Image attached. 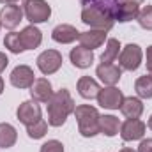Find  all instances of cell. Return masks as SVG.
Wrapping results in <instances>:
<instances>
[{"label":"cell","mask_w":152,"mask_h":152,"mask_svg":"<svg viewBox=\"0 0 152 152\" xmlns=\"http://www.w3.org/2000/svg\"><path fill=\"white\" fill-rule=\"evenodd\" d=\"M120 50H122V46H120L118 39H115V37L108 39L104 53L101 55V64H113L115 60L118 58V55H120Z\"/></svg>","instance_id":"cb8c5ba5"},{"label":"cell","mask_w":152,"mask_h":152,"mask_svg":"<svg viewBox=\"0 0 152 152\" xmlns=\"http://www.w3.org/2000/svg\"><path fill=\"white\" fill-rule=\"evenodd\" d=\"M4 46H5L11 53H14V55H20V53L25 51L23 42H21V37H20V32H9V34L5 36V39H4Z\"/></svg>","instance_id":"484cf974"},{"label":"cell","mask_w":152,"mask_h":152,"mask_svg":"<svg viewBox=\"0 0 152 152\" xmlns=\"http://www.w3.org/2000/svg\"><path fill=\"white\" fill-rule=\"evenodd\" d=\"M16 117L21 124L25 126H30L34 122H37L41 118V106L37 104V101L30 99V101H23L18 110H16Z\"/></svg>","instance_id":"8fae6325"},{"label":"cell","mask_w":152,"mask_h":152,"mask_svg":"<svg viewBox=\"0 0 152 152\" xmlns=\"http://www.w3.org/2000/svg\"><path fill=\"white\" fill-rule=\"evenodd\" d=\"M39 152H64V145L58 140H48V142H44L41 145Z\"/></svg>","instance_id":"f1b7e54d"},{"label":"cell","mask_w":152,"mask_h":152,"mask_svg":"<svg viewBox=\"0 0 152 152\" xmlns=\"http://www.w3.org/2000/svg\"><path fill=\"white\" fill-rule=\"evenodd\" d=\"M0 4H5V5L7 4H16V5H21L23 7L27 4V0H0Z\"/></svg>","instance_id":"d6a6232c"},{"label":"cell","mask_w":152,"mask_h":152,"mask_svg":"<svg viewBox=\"0 0 152 152\" xmlns=\"http://www.w3.org/2000/svg\"><path fill=\"white\" fill-rule=\"evenodd\" d=\"M140 14V5L138 4H133V2H122L117 14H115V21L118 23H127V21H133L136 20Z\"/></svg>","instance_id":"44dd1931"},{"label":"cell","mask_w":152,"mask_h":152,"mask_svg":"<svg viewBox=\"0 0 152 152\" xmlns=\"http://www.w3.org/2000/svg\"><path fill=\"white\" fill-rule=\"evenodd\" d=\"M78 41H80V46H83V48L94 51L96 48L103 46L104 41H108V39H106V30L90 28V30H87V32H80Z\"/></svg>","instance_id":"4fadbf2b"},{"label":"cell","mask_w":152,"mask_h":152,"mask_svg":"<svg viewBox=\"0 0 152 152\" xmlns=\"http://www.w3.org/2000/svg\"><path fill=\"white\" fill-rule=\"evenodd\" d=\"M120 112L127 118H140V115L143 113V103L140 97H124L122 104H120Z\"/></svg>","instance_id":"d6986e66"},{"label":"cell","mask_w":152,"mask_h":152,"mask_svg":"<svg viewBox=\"0 0 152 152\" xmlns=\"http://www.w3.org/2000/svg\"><path fill=\"white\" fill-rule=\"evenodd\" d=\"M73 115L78 122V131L83 138H92L99 134V112L96 106L90 104H78Z\"/></svg>","instance_id":"7a4b0ae2"},{"label":"cell","mask_w":152,"mask_h":152,"mask_svg":"<svg viewBox=\"0 0 152 152\" xmlns=\"http://www.w3.org/2000/svg\"><path fill=\"white\" fill-rule=\"evenodd\" d=\"M118 131H120V120L115 115H101L99 117V133L112 138L115 134H118Z\"/></svg>","instance_id":"7402d4cb"},{"label":"cell","mask_w":152,"mask_h":152,"mask_svg":"<svg viewBox=\"0 0 152 152\" xmlns=\"http://www.w3.org/2000/svg\"><path fill=\"white\" fill-rule=\"evenodd\" d=\"M124 2H133V4H138V5H140V4L145 2V0H124Z\"/></svg>","instance_id":"d590c367"},{"label":"cell","mask_w":152,"mask_h":152,"mask_svg":"<svg viewBox=\"0 0 152 152\" xmlns=\"http://www.w3.org/2000/svg\"><path fill=\"white\" fill-rule=\"evenodd\" d=\"M151 75H152V73H151Z\"/></svg>","instance_id":"f35d334b"},{"label":"cell","mask_w":152,"mask_h":152,"mask_svg":"<svg viewBox=\"0 0 152 152\" xmlns=\"http://www.w3.org/2000/svg\"><path fill=\"white\" fill-rule=\"evenodd\" d=\"M134 90L140 99H152V75H143L134 81Z\"/></svg>","instance_id":"d4e9b609"},{"label":"cell","mask_w":152,"mask_h":152,"mask_svg":"<svg viewBox=\"0 0 152 152\" xmlns=\"http://www.w3.org/2000/svg\"><path fill=\"white\" fill-rule=\"evenodd\" d=\"M11 85L16 87V88H30L32 83L36 81V75H34V69L21 64V66H16L12 71H11Z\"/></svg>","instance_id":"30bf717a"},{"label":"cell","mask_w":152,"mask_h":152,"mask_svg":"<svg viewBox=\"0 0 152 152\" xmlns=\"http://www.w3.org/2000/svg\"><path fill=\"white\" fill-rule=\"evenodd\" d=\"M20 37H21V42H23L25 50H36L42 42V32L36 25H28L20 32Z\"/></svg>","instance_id":"e0dca14e"},{"label":"cell","mask_w":152,"mask_h":152,"mask_svg":"<svg viewBox=\"0 0 152 152\" xmlns=\"http://www.w3.org/2000/svg\"><path fill=\"white\" fill-rule=\"evenodd\" d=\"M96 99H97V104L101 108H106V110H120V104L124 101V94H122V90H118L113 85V87L101 88Z\"/></svg>","instance_id":"52a82bcc"},{"label":"cell","mask_w":152,"mask_h":152,"mask_svg":"<svg viewBox=\"0 0 152 152\" xmlns=\"http://www.w3.org/2000/svg\"><path fill=\"white\" fill-rule=\"evenodd\" d=\"M136 20H138L142 28L152 30V5H145L143 9H140V14H138Z\"/></svg>","instance_id":"83f0119b"},{"label":"cell","mask_w":152,"mask_h":152,"mask_svg":"<svg viewBox=\"0 0 152 152\" xmlns=\"http://www.w3.org/2000/svg\"><path fill=\"white\" fill-rule=\"evenodd\" d=\"M76 87H78V94L83 99H96L97 94H99V90H101L99 83L94 78H90V76H81L78 80Z\"/></svg>","instance_id":"ac0fdd59"},{"label":"cell","mask_w":152,"mask_h":152,"mask_svg":"<svg viewBox=\"0 0 152 152\" xmlns=\"http://www.w3.org/2000/svg\"><path fill=\"white\" fill-rule=\"evenodd\" d=\"M69 58H71V64L75 67H78V69H87L94 62V51H90V50H87L83 46H76V48L71 50Z\"/></svg>","instance_id":"2e32d148"},{"label":"cell","mask_w":152,"mask_h":152,"mask_svg":"<svg viewBox=\"0 0 152 152\" xmlns=\"http://www.w3.org/2000/svg\"><path fill=\"white\" fill-rule=\"evenodd\" d=\"M23 12L25 18L30 21V25H37L50 20L51 7L46 0H27V4L23 5Z\"/></svg>","instance_id":"5b68a950"},{"label":"cell","mask_w":152,"mask_h":152,"mask_svg":"<svg viewBox=\"0 0 152 152\" xmlns=\"http://www.w3.org/2000/svg\"><path fill=\"white\" fill-rule=\"evenodd\" d=\"M83 7H97L101 11H104L106 14H110L115 20V14L120 7V4L124 0H80Z\"/></svg>","instance_id":"ffe728a7"},{"label":"cell","mask_w":152,"mask_h":152,"mask_svg":"<svg viewBox=\"0 0 152 152\" xmlns=\"http://www.w3.org/2000/svg\"><path fill=\"white\" fill-rule=\"evenodd\" d=\"M46 133H48V122H46L44 118H39L37 122L27 126V134H28V138H32V140H41V138H44Z\"/></svg>","instance_id":"4316f807"},{"label":"cell","mask_w":152,"mask_h":152,"mask_svg":"<svg viewBox=\"0 0 152 152\" xmlns=\"http://www.w3.org/2000/svg\"><path fill=\"white\" fill-rule=\"evenodd\" d=\"M30 96H32V99L37 101V103H48V101L51 99V96H53V87H51L50 80H46V78H37V80L32 83V87H30Z\"/></svg>","instance_id":"9a60e30c"},{"label":"cell","mask_w":152,"mask_h":152,"mask_svg":"<svg viewBox=\"0 0 152 152\" xmlns=\"http://www.w3.org/2000/svg\"><path fill=\"white\" fill-rule=\"evenodd\" d=\"M2 92H4V78L0 76V96H2Z\"/></svg>","instance_id":"e575fe53"},{"label":"cell","mask_w":152,"mask_h":152,"mask_svg":"<svg viewBox=\"0 0 152 152\" xmlns=\"http://www.w3.org/2000/svg\"><path fill=\"white\" fill-rule=\"evenodd\" d=\"M16 140H18L16 127L7 124V122H2L0 124V147L2 149H11V147H14Z\"/></svg>","instance_id":"603a6c76"},{"label":"cell","mask_w":152,"mask_h":152,"mask_svg":"<svg viewBox=\"0 0 152 152\" xmlns=\"http://www.w3.org/2000/svg\"><path fill=\"white\" fill-rule=\"evenodd\" d=\"M9 66V58H7V55L5 53H2L0 51V73L2 71H5V67Z\"/></svg>","instance_id":"1f68e13d"},{"label":"cell","mask_w":152,"mask_h":152,"mask_svg":"<svg viewBox=\"0 0 152 152\" xmlns=\"http://www.w3.org/2000/svg\"><path fill=\"white\" fill-rule=\"evenodd\" d=\"M96 76L106 85V87H113L120 81L122 78V69L117 64H99L96 67Z\"/></svg>","instance_id":"7c38bea8"},{"label":"cell","mask_w":152,"mask_h":152,"mask_svg":"<svg viewBox=\"0 0 152 152\" xmlns=\"http://www.w3.org/2000/svg\"><path fill=\"white\" fill-rule=\"evenodd\" d=\"M48 104V124L51 127H60L66 124L67 117L75 112L76 104L73 96L69 94L67 88H60L53 92L51 99L46 103Z\"/></svg>","instance_id":"6da1fadb"},{"label":"cell","mask_w":152,"mask_h":152,"mask_svg":"<svg viewBox=\"0 0 152 152\" xmlns=\"http://www.w3.org/2000/svg\"><path fill=\"white\" fill-rule=\"evenodd\" d=\"M81 21L90 28H99V30H106V32L112 30L115 25L113 18L97 7H83L81 9Z\"/></svg>","instance_id":"3957f363"},{"label":"cell","mask_w":152,"mask_h":152,"mask_svg":"<svg viewBox=\"0 0 152 152\" xmlns=\"http://www.w3.org/2000/svg\"><path fill=\"white\" fill-rule=\"evenodd\" d=\"M147 124L142 122L140 118H127L124 124H120V136L124 142H136L145 136Z\"/></svg>","instance_id":"ba28073f"},{"label":"cell","mask_w":152,"mask_h":152,"mask_svg":"<svg viewBox=\"0 0 152 152\" xmlns=\"http://www.w3.org/2000/svg\"><path fill=\"white\" fill-rule=\"evenodd\" d=\"M118 152H136L134 149H131V147H124V149H120Z\"/></svg>","instance_id":"836d02e7"},{"label":"cell","mask_w":152,"mask_h":152,"mask_svg":"<svg viewBox=\"0 0 152 152\" xmlns=\"http://www.w3.org/2000/svg\"><path fill=\"white\" fill-rule=\"evenodd\" d=\"M147 126H149V129H152V115L149 117V122H147Z\"/></svg>","instance_id":"8d00e7d4"},{"label":"cell","mask_w":152,"mask_h":152,"mask_svg":"<svg viewBox=\"0 0 152 152\" xmlns=\"http://www.w3.org/2000/svg\"><path fill=\"white\" fill-rule=\"evenodd\" d=\"M0 27H2V25H0Z\"/></svg>","instance_id":"74e56055"},{"label":"cell","mask_w":152,"mask_h":152,"mask_svg":"<svg viewBox=\"0 0 152 152\" xmlns=\"http://www.w3.org/2000/svg\"><path fill=\"white\" fill-rule=\"evenodd\" d=\"M25 12H23V7L21 5H16V4H7L0 9V25L5 27L7 30H14L20 21L23 20Z\"/></svg>","instance_id":"9c48e42d"},{"label":"cell","mask_w":152,"mask_h":152,"mask_svg":"<svg viewBox=\"0 0 152 152\" xmlns=\"http://www.w3.org/2000/svg\"><path fill=\"white\" fill-rule=\"evenodd\" d=\"M138 152H152V138L142 140L138 145Z\"/></svg>","instance_id":"f546056e"},{"label":"cell","mask_w":152,"mask_h":152,"mask_svg":"<svg viewBox=\"0 0 152 152\" xmlns=\"http://www.w3.org/2000/svg\"><path fill=\"white\" fill-rule=\"evenodd\" d=\"M145 57H147V71L149 73H152V46H149L147 48V53H145Z\"/></svg>","instance_id":"4dcf8cb0"},{"label":"cell","mask_w":152,"mask_h":152,"mask_svg":"<svg viewBox=\"0 0 152 152\" xmlns=\"http://www.w3.org/2000/svg\"><path fill=\"white\" fill-rule=\"evenodd\" d=\"M142 60H143V51L138 44L134 42H129L126 44L122 50H120V55H118V66L122 71H136L140 66H142Z\"/></svg>","instance_id":"277c9868"},{"label":"cell","mask_w":152,"mask_h":152,"mask_svg":"<svg viewBox=\"0 0 152 152\" xmlns=\"http://www.w3.org/2000/svg\"><path fill=\"white\" fill-rule=\"evenodd\" d=\"M80 37V32L76 30V27L69 23H60L51 30V39L58 44H71Z\"/></svg>","instance_id":"5bb4252c"},{"label":"cell","mask_w":152,"mask_h":152,"mask_svg":"<svg viewBox=\"0 0 152 152\" xmlns=\"http://www.w3.org/2000/svg\"><path fill=\"white\" fill-rule=\"evenodd\" d=\"M36 62L42 75H55L62 67V53L57 50H46L39 55Z\"/></svg>","instance_id":"8992f818"}]
</instances>
